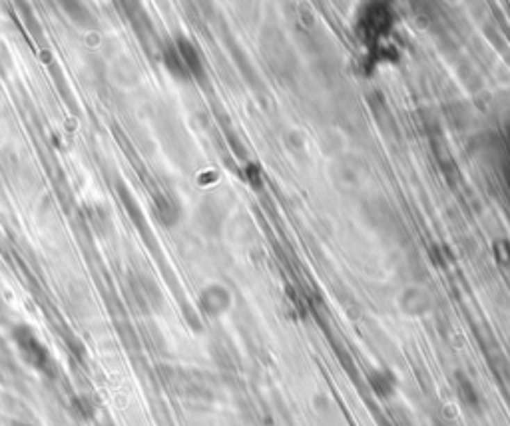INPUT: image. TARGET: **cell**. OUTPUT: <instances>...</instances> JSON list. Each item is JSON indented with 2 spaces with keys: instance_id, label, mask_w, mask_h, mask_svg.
I'll list each match as a JSON object with an SVG mask.
<instances>
[{
  "instance_id": "obj_1",
  "label": "cell",
  "mask_w": 510,
  "mask_h": 426,
  "mask_svg": "<svg viewBox=\"0 0 510 426\" xmlns=\"http://www.w3.org/2000/svg\"><path fill=\"white\" fill-rule=\"evenodd\" d=\"M178 50H180L183 66H186L188 70H192L195 76H199V74H201V62H199V56H197L194 46L190 44L188 40H180V42H178Z\"/></svg>"
},
{
  "instance_id": "obj_2",
  "label": "cell",
  "mask_w": 510,
  "mask_h": 426,
  "mask_svg": "<svg viewBox=\"0 0 510 426\" xmlns=\"http://www.w3.org/2000/svg\"><path fill=\"white\" fill-rule=\"evenodd\" d=\"M64 8H68V15L74 16L76 22H80V24H92V15L90 10H86V6L84 4H78V2H66L64 4Z\"/></svg>"
},
{
  "instance_id": "obj_3",
  "label": "cell",
  "mask_w": 510,
  "mask_h": 426,
  "mask_svg": "<svg viewBox=\"0 0 510 426\" xmlns=\"http://www.w3.org/2000/svg\"><path fill=\"white\" fill-rule=\"evenodd\" d=\"M156 206H158V213H160V218H162L164 223H172V221L176 220V207L172 206V202H170V199H165V197H158Z\"/></svg>"
}]
</instances>
